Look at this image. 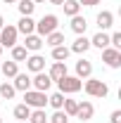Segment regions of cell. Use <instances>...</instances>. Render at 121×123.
Returning a JSON list of instances; mask_svg holds the SVG:
<instances>
[{
    "mask_svg": "<svg viewBox=\"0 0 121 123\" xmlns=\"http://www.w3.org/2000/svg\"><path fill=\"white\" fill-rule=\"evenodd\" d=\"M102 62H105L109 69H119L121 66V50L105 47V50H102Z\"/></svg>",
    "mask_w": 121,
    "mask_h": 123,
    "instance_id": "7",
    "label": "cell"
},
{
    "mask_svg": "<svg viewBox=\"0 0 121 123\" xmlns=\"http://www.w3.org/2000/svg\"><path fill=\"white\" fill-rule=\"evenodd\" d=\"M12 85H14V90H19V92L31 90V76L29 74H17L14 80H12Z\"/></svg>",
    "mask_w": 121,
    "mask_h": 123,
    "instance_id": "14",
    "label": "cell"
},
{
    "mask_svg": "<svg viewBox=\"0 0 121 123\" xmlns=\"http://www.w3.org/2000/svg\"><path fill=\"white\" fill-rule=\"evenodd\" d=\"M83 90H86V95H90V97H100V99H105L107 95H109V85H107L105 80L90 76V78H86Z\"/></svg>",
    "mask_w": 121,
    "mask_h": 123,
    "instance_id": "1",
    "label": "cell"
},
{
    "mask_svg": "<svg viewBox=\"0 0 121 123\" xmlns=\"http://www.w3.org/2000/svg\"><path fill=\"white\" fill-rule=\"evenodd\" d=\"M86 29H88V21H86V17H81V14L71 17V31H74L76 36H86Z\"/></svg>",
    "mask_w": 121,
    "mask_h": 123,
    "instance_id": "17",
    "label": "cell"
},
{
    "mask_svg": "<svg viewBox=\"0 0 121 123\" xmlns=\"http://www.w3.org/2000/svg\"><path fill=\"white\" fill-rule=\"evenodd\" d=\"M97 26H100V31H107V29H112L114 26V14L109 12V10H102L100 14H97Z\"/></svg>",
    "mask_w": 121,
    "mask_h": 123,
    "instance_id": "13",
    "label": "cell"
},
{
    "mask_svg": "<svg viewBox=\"0 0 121 123\" xmlns=\"http://www.w3.org/2000/svg\"><path fill=\"white\" fill-rule=\"evenodd\" d=\"M57 83V90L62 92V95H74V92H78L81 88H83V80L81 78H76V76H67L60 78V80H55Z\"/></svg>",
    "mask_w": 121,
    "mask_h": 123,
    "instance_id": "3",
    "label": "cell"
},
{
    "mask_svg": "<svg viewBox=\"0 0 121 123\" xmlns=\"http://www.w3.org/2000/svg\"><path fill=\"white\" fill-rule=\"evenodd\" d=\"M47 123H69V116H67L62 109H55V114L47 116Z\"/></svg>",
    "mask_w": 121,
    "mask_h": 123,
    "instance_id": "30",
    "label": "cell"
},
{
    "mask_svg": "<svg viewBox=\"0 0 121 123\" xmlns=\"http://www.w3.org/2000/svg\"><path fill=\"white\" fill-rule=\"evenodd\" d=\"M26 69H29L31 74L45 71V57H43V55H38V52L29 55V57H26Z\"/></svg>",
    "mask_w": 121,
    "mask_h": 123,
    "instance_id": "8",
    "label": "cell"
},
{
    "mask_svg": "<svg viewBox=\"0 0 121 123\" xmlns=\"http://www.w3.org/2000/svg\"><path fill=\"white\" fill-rule=\"evenodd\" d=\"M0 74H2V76L5 78H14L17 74H19V64H17V62H2V66H0Z\"/></svg>",
    "mask_w": 121,
    "mask_h": 123,
    "instance_id": "19",
    "label": "cell"
},
{
    "mask_svg": "<svg viewBox=\"0 0 121 123\" xmlns=\"http://www.w3.org/2000/svg\"><path fill=\"white\" fill-rule=\"evenodd\" d=\"M57 26H60L57 14H43V17H40V21H36V36L45 38V36H50L52 31H57Z\"/></svg>",
    "mask_w": 121,
    "mask_h": 123,
    "instance_id": "2",
    "label": "cell"
},
{
    "mask_svg": "<svg viewBox=\"0 0 121 123\" xmlns=\"http://www.w3.org/2000/svg\"><path fill=\"white\" fill-rule=\"evenodd\" d=\"M17 123H29V121H17Z\"/></svg>",
    "mask_w": 121,
    "mask_h": 123,
    "instance_id": "37",
    "label": "cell"
},
{
    "mask_svg": "<svg viewBox=\"0 0 121 123\" xmlns=\"http://www.w3.org/2000/svg\"><path fill=\"white\" fill-rule=\"evenodd\" d=\"M17 33H24V36L36 33V21H33V17H21V19L17 21Z\"/></svg>",
    "mask_w": 121,
    "mask_h": 123,
    "instance_id": "10",
    "label": "cell"
},
{
    "mask_svg": "<svg viewBox=\"0 0 121 123\" xmlns=\"http://www.w3.org/2000/svg\"><path fill=\"white\" fill-rule=\"evenodd\" d=\"M2 2H5V5H14L17 0H2Z\"/></svg>",
    "mask_w": 121,
    "mask_h": 123,
    "instance_id": "33",
    "label": "cell"
},
{
    "mask_svg": "<svg viewBox=\"0 0 121 123\" xmlns=\"http://www.w3.org/2000/svg\"><path fill=\"white\" fill-rule=\"evenodd\" d=\"M76 109H78V102L76 99H67L64 97V104H62V111L69 116V118H76Z\"/></svg>",
    "mask_w": 121,
    "mask_h": 123,
    "instance_id": "24",
    "label": "cell"
},
{
    "mask_svg": "<svg viewBox=\"0 0 121 123\" xmlns=\"http://www.w3.org/2000/svg\"><path fill=\"white\" fill-rule=\"evenodd\" d=\"M12 114H14V118H17V121H29L31 109L26 107L24 102H21V104H17V107H14V111H12Z\"/></svg>",
    "mask_w": 121,
    "mask_h": 123,
    "instance_id": "27",
    "label": "cell"
},
{
    "mask_svg": "<svg viewBox=\"0 0 121 123\" xmlns=\"http://www.w3.org/2000/svg\"><path fill=\"white\" fill-rule=\"evenodd\" d=\"M40 2H45V0H33V5H40Z\"/></svg>",
    "mask_w": 121,
    "mask_h": 123,
    "instance_id": "36",
    "label": "cell"
},
{
    "mask_svg": "<svg viewBox=\"0 0 121 123\" xmlns=\"http://www.w3.org/2000/svg\"><path fill=\"white\" fill-rule=\"evenodd\" d=\"M71 52H76V55H83V52H88L90 50V38H86V36H78L74 43H71V47H69Z\"/></svg>",
    "mask_w": 121,
    "mask_h": 123,
    "instance_id": "15",
    "label": "cell"
},
{
    "mask_svg": "<svg viewBox=\"0 0 121 123\" xmlns=\"http://www.w3.org/2000/svg\"><path fill=\"white\" fill-rule=\"evenodd\" d=\"M24 38H26V40H24V47H26L29 52H38L40 47L45 45V43H43V38H40V36H36V33H31V36H24Z\"/></svg>",
    "mask_w": 121,
    "mask_h": 123,
    "instance_id": "16",
    "label": "cell"
},
{
    "mask_svg": "<svg viewBox=\"0 0 121 123\" xmlns=\"http://www.w3.org/2000/svg\"><path fill=\"white\" fill-rule=\"evenodd\" d=\"M2 26H5V19H2V14H0V29H2Z\"/></svg>",
    "mask_w": 121,
    "mask_h": 123,
    "instance_id": "35",
    "label": "cell"
},
{
    "mask_svg": "<svg viewBox=\"0 0 121 123\" xmlns=\"http://www.w3.org/2000/svg\"><path fill=\"white\" fill-rule=\"evenodd\" d=\"M90 47H100V50L109 47V36H107L105 31H97V33L90 38Z\"/></svg>",
    "mask_w": 121,
    "mask_h": 123,
    "instance_id": "18",
    "label": "cell"
},
{
    "mask_svg": "<svg viewBox=\"0 0 121 123\" xmlns=\"http://www.w3.org/2000/svg\"><path fill=\"white\" fill-rule=\"evenodd\" d=\"M109 123H121V111H119V109L109 114Z\"/></svg>",
    "mask_w": 121,
    "mask_h": 123,
    "instance_id": "31",
    "label": "cell"
},
{
    "mask_svg": "<svg viewBox=\"0 0 121 123\" xmlns=\"http://www.w3.org/2000/svg\"><path fill=\"white\" fill-rule=\"evenodd\" d=\"M0 123H2V118H0Z\"/></svg>",
    "mask_w": 121,
    "mask_h": 123,
    "instance_id": "39",
    "label": "cell"
},
{
    "mask_svg": "<svg viewBox=\"0 0 121 123\" xmlns=\"http://www.w3.org/2000/svg\"><path fill=\"white\" fill-rule=\"evenodd\" d=\"M0 55H2V45H0Z\"/></svg>",
    "mask_w": 121,
    "mask_h": 123,
    "instance_id": "38",
    "label": "cell"
},
{
    "mask_svg": "<svg viewBox=\"0 0 121 123\" xmlns=\"http://www.w3.org/2000/svg\"><path fill=\"white\" fill-rule=\"evenodd\" d=\"M31 88H33V90H40V92H47L52 88V78L47 76L45 71H38L36 76L31 78Z\"/></svg>",
    "mask_w": 121,
    "mask_h": 123,
    "instance_id": "6",
    "label": "cell"
},
{
    "mask_svg": "<svg viewBox=\"0 0 121 123\" xmlns=\"http://www.w3.org/2000/svg\"><path fill=\"white\" fill-rule=\"evenodd\" d=\"M47 104H50L52 109H62V104H64V95H62L60 90H57V92H52V95L47 97Z\"/></svg>",
    "mask_w": 121,
    "mask_h": 123,
    "instance_id": "29",
    "label": "cell"
},
{
    "mask_svg": "<svg viewBox=\"0 0 121 123\" xmlns=\"http://www.w3.org/2000/svg\"><path fill=\"white\" fill-rule=\"evenodd\" d=\"M17 26H12V24H5L2 29H0V45L2 47H14L17 45Z\"/></svg>",
    "mask_w": 121,
    "mask_h": 123,
    "instance_id": "5",
    "label": "cell"
},
{
    "mask_svg": "<svg viewBox=\"0 0 121 123\" xmlns=\"http://www.w3.org/2000/svg\"><path fill=\"white\" fill-rule=\"evenodd\" d=\"M69 55H71V50H69L67 45L52 47V59H55V62H67V59H69Z\"/></svg>",
    "mask_w": 121,
    "mask_h": 123,
    "instance_id": "23",
    "label": "cell"
},
{
    "mask_svg": "<svg viewBox=\"0 0 121 123\" xmlns=\"http://www.w3.org/2000/svg\"><path fill=\"white\" fill-rule=\"evenodd\" d=\"M50 2H52V5H62L64 0H50Z\"/></svg>",
    "mask_w": 121,
    "mask_h": 123,
    "instance_id": "34",
    "label": "cell"
},
{
    "mask_svg": "<svg viewBox=\"0 0 121 123\" xmlns=\"http://www.w3.org/2000/svg\"><path fill=\"white\" fill-rule=\"evenodd\" d=\"M93 116H95V107H93V102H88V99L78 102V109H76V118L86 123V121H90Z\"/></svg>",
    "mask_w": 121,
    "mask_h": 123,
    "instance_id": "9",
    "label": "cell"
},
{
    "mask_svg": "<svg viewBox=\"0 0 121 123\" xmlns=\"http://www.w3.org/2000/svg\"><path fill=\"white\" fill-rule=\"evenodd\" d=\"M43 43H45V45H50V47L64 45V33H62V31H52L50 36H45V38H43Z\"/></svg>",
    "mask_w": 121,
    "mask_h": 123,
    "instance_id": "20",
    "label": "cell"
},
{
    "mask_svg": "<svg viewBox=\"0 0 121 123\" xmlns=\"http://www.w3.org/2000/svg\"><path fill=\"white\" fill-rule=\"evenodd\" d=\"M24 104L29 109H45L47 104V92H40V90H26L24 92Z\"/></svg>",
    "mask_w": 121,
    "mask_h": 123,
    "instance_id": "4",
    "label": "cell"
},
{
    "mask_svg": "<svg viewBox=\"0 0 121 123\" xmlns=\"http://www.w3.org/2000/svg\"><path fill=\"white\" fill-rule=\"evenodd\" d=\"M26 57H29V50L24 45H14L12 47V62L19 64V62H26Z\"/></svg>",
    "mask_w": 121,
    "mask_h": 123,
    "instance_id": "26",
    "label": "cell"
},
{
    "mask_svg": "<svg viewBox=\"0 0 121 123\" xmlns=\"http://www.w3.org/2000/svg\"><path fill=\"white\" fill-rule=\"evenodd\" d=\"M93 76V64L88 59H78L76 62V78H81V80H86V78Z\"/></svg>",
    "mask_w": 121,
    "mask_h": 123,
    "instance_id": "11",
    "label": "cell"
},
{
    "mask_svg": "<svg viewBox=\"0 0 121 123\" xmlns=\"http://www.w3.org/2000/svg\"><path fill=\"white\" fill-rule=\"evenodd\" d=\"M47 76L52 78V83H55V80H60V78H64V76H67V62H52V66H50Z\"/></svg>",
    "mask_w": 121,
    "mask_h": 123,
    "instance_id": "12",
    "label": "cell"
},
{
    "mask_svg": "<svg viewBox=\"0 0 121 123\" xmlns=\"http://www.w3.org/2000/svg\"><path fill=\"white\" fill-rule=\"evenodd\" d=\"M17 10H19L21 17H31L33 10H36V5H33V0H17Z\"/></svg>",
    "mask_w": 121,
    "mask_h": 123,
    "instance_id": "22",
    "label": "cell"
},
{
    "mask_svg": "<svg viewBox=\"0 0 121 123\" xmlns=\"http://www.w3.org/2000/svg\"><path fill=\"white\" fill-rule=\"evenodd\" d=\"M14 95H17V90L12 83H0V97L2 99H14Z\"/></svg>",
    "mask_w": 121,
    "mask_h": 123,
    "instance_id": "28",
    "label": "cell"
},
{
    "mask_svg": "<svg viewBox=\"0 0 121 123\" xmlns=\"http://www.w3.org/2000/svg\"><path fill=\"white\" fill-rule=\"evenodd\" d=\"M29 123H47V114H45V109H31V114H29Z\"/></svg>",
    "mask_w": 121,
    "mask_h": 123,
    "instance_id": "25",
    "label": "cell"
},
{
    "mask_svg": "<svg viewBox=\"0 0 121 123\" xmlns=\"http://www.w3.org/2000/svg\"><path fill=\"white\" fill-rule=\"evenodd\" d=\"M78 5H83V7H95V5H100V0H78Z\"/></svg>",
    "mask_w": 121,
    "mask_h": 123,
    "instance_id": "32",
    "label": "cell"
},
{
    "mask_svg": "<svg viewBox=\"0 0 121 123\" xmlns=\"http://www.w3.org/2000/svg\"><path fill=\"white\" fill-rule=\"evenodd\" d=\"M62 7H64V14L69 17V19H71V17H76L78 12H81L78 0H64V2H62Z\"/></svg>",
    "mask_w": 121,
    "mask_h": 123,
    "instance_id": "21",
    "label": "cell"
}]
</instances>
